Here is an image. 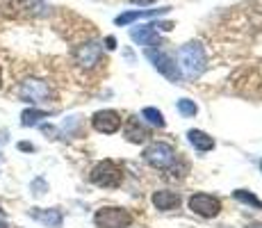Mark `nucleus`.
Returning <instances> with one entry per match:
<instances>
[{
	"label": "nucleus",
	"instance_id": "dca6fc26",
	"mask_svg": "<svg viewBox=\"0 0 262 228\" xmlns=\"http://www.w3.org/2000/svg\"><path fill=\"white\" fill-rule=\"evenodd\" d=\"M43 116H48V114L41 112V110H25L21 114V123L23 126H37L39 119H43Z\"/></svg>",
	"mask_w": 262,
	"mask_h": 228
},
{
	"label": "nucleus",
	"instance_id": "bb28decb",
	"mask_svg": "<svg viewBox=\"0 0 262 228\" xmlns=\"http://www.w3.org/2000/svg\"><path fill=\"white\" fill-rule=\"evenodd\" d=\"M260 167H262V162H260Z\"/></svg>",
	"mask_w": 262,
	"mask_h": 228
},
{
	"label": "nucleus",
	"instance_id": "9b49d317",
	"mask_svg": "<svg viewBox=\"0 0 262 228\" xmlns=\"http://www.w3.org/2000/svg\"><path fill=\"white\" fill-rule=\"evenodd\" d=\"M171 7H162V9H139V12H125V14H119L117 18H114V23L117 25H128L133 21H137V18H144V16H160V14H167Z\"/></svg>",
	"mask_w": 262,
	"mask_h": 228
},
{
	"label": "nucleus",
	"instance_id": "a878e982",
	"mask_svg": "<svg viewBox=\"0 0 262 228\" xmlns=\"http://www.w3.org/2000/svg\"><path fill=\"white\" fill-rule=\"evenodd\" d=\"M0 85H3V69H0Z\"/></svg>",
	"mask_w": 262,
	"mask_h": 228
},
{
	"label": "nucleus",
	"instance_id": "0eeeda50",
	"mask_svg": "<svg viewBox=\"0 0 262 228\" xmlns=\"http://www.w3.org/2000/svg\"><path fill=\"white\" fill-rule=\"evenodd\" d=\"M18 94L28 103H46L50 98V87L43 80H25L21 89H18Z\"/></svg>",
	"mask_w": 262,
	"mask_h": 228
},
{
	"label": "nucleus",
	"instance_id": "cd10ccee",
	"mask_svg": "<svg viewBox=\"0 0 262 228\" xmlns=\"http://www.w3.org/2000/svg\"><path fill=\"white\" fill-rule=\"evenodd\" d=\"M0 158H3V155H0Z\"/></svg>",
	"mask_w": 262,
	"mask_h": 228
},
{
	"label": "nucleus",
	"instance_id": "412c9836",
	"mask_svg": "<svg viewBox=\"0 0 262 228\" xmlns=\"http://www.w3.org/2000/svg\"><path fill=\"white\" fill-rule=\"evenodd\" d=\"M18 149H21V151H34V146L28 144V141H21V144H18Z\"/></svg>",
	"mask_w": 262,
	"mask_h": 228
},
{
	"label": "nucleus",
	"instance_id": "1a4fd4ad",
	"mask_svg": "<svg viewBox=\"0 0 262 228\" xmlns=\"http://www.w3.org/2000/svg\"><path fill=\"white\" fill-rule=\"evenodd\" d=\"M100 46L96 44V42H89V44H82V46H78L75 48V59H78V64L80 67H84V69H92L96 67V64L100 62Z\"/></svg>",
	"mask_w": 262,
	"mask_h": 228
},
{
	"label": "nucleus",
	"instance_id": "b1692460",
	"mask_svg": "<svg viewBox=\"0 0 262 228\" xmlns=\"http://www.w3.org/2000/svg\"><path fill=\"white\" fill-rule=\"evenodd\" d=\"M246 228H262V224H249Z\"/></svg>",
	"mask_w": 262,
	"mask_h": 228
},
{
	"label": "nucleus",
	"instance_id": "f03ea898",
	"mask_svg": "<svg viewBox=\"0 0 262 228\" xmlns=\"http://www.w3.org/2000/svg\"><path fill=\"white\" fill-rule=\"evenodd\" d=\"M89 180L98 187H110V190H112V187H119L121 182H123V171H121L112 160H105V162H98L92 169Z\"/></svg>",
	"mask_w": 262,
	"mask_h": 228
},
{
	"label": "nucleus",
	"instance_id": "423d86ee",
	"mask_svg": "<svg viewBox=\"0 0 262 228\" xmlns=\"http://www.w3.org/2000/svg\"><path fill=\"white\" fill-rule=\"evenodd\" d=\"M189 210L194 215L210 219V217H216L221 212V203H219V199H214L210 194H194V196H189Z\"/></svg>",
	"mask_w": 262,
	"mask_h": 228
},
{
	"label": "nucleus",
	"instance_id": "7ed1b4c3",
	"mask_svg": "<svg viewBox=\"0 0 262 228\" xmlns=\"http://www.w3.org/2000/svg\"><path fill=\"white\" fill-rule=\"evenodd\" d=\"M98 228H128L133 224V215L123 208H100L94 215Z\"/></svg>",
	"mask_w": 262,
	"mask_h": 228
},
{
	"label": "nucleus",
	"instance_id": "393cba45",
	"mask_svg": "<svg viewBox=\"0 0 262 228\" xmlns=\"http://www.w3.org/2000/svg\"><path fill=\"white\" fill-rule=\"evenodd\" d=\"M0 228H7V224H5V221H3V219H0Z\"/></svg>",
	"mask_w": 262,
	"mask_h": 228
},
{
	"label": "nucleus",
	"instance_id": "2eb2a0df",
	"mask_svg": "<svg viewBox=\"0 0 262 228\" xmlns=\"http://www.w3.org/2000/svg\"><path fill=\"white\" fill-rule=\"evenodd\" d=\"M142 116L146 121H148L150 126H158V128H164V116H162V112L160 110H155V108H146L144 112H142Z\"/></svg>",
	"mask_w": 262,
	"mask_h": 228
},
{
	"label": "nucleus",
	"instance_id": "9d476101",
	"mask_svg": "<svg viewBox=\"0 0 262 228\" xmlns=\"http://www.w3.org/2000/svg\"><path fill=\"white\" fill-rule=\"evenodd\" d=\"M30 217L37 221H41V224H46L50 228H59L62 226V212L55 210V208H48V210H41V208H32L30 210Z\"/></svg>",
	"mask_w": 262,
	"mask_h": 228
},
{
	"label": "nucleus",
	"instance_id": "f3484780",
	"mask_svg": "<svg viewBox=\"0 0 262 228\" xmlns=\"http://www.w3.org/2000/svg\"><path fill=\"white\" fill-rule=\"evenodd\" d=\"M235 199L242 201V203H249V205H253V208H262L260 203V199L255 194H251V192H246V190H237L235 192Z\"/></svg>",
	"mask_w": 262,
	"mask_h": 228
},
{
	"label": "nucleus",
	"instance_id": "a211bd4d",
	"mask_svg": "<svg viewBox=\"0 0 262 228\" xmlns=\"http://www.w3.org/2000/svg\"><path fill=\"white\" fill-rule=\"evenodd\" d=\"M178 112L183 114V116H194L196 112H199V108H196L194 100L183 98V100H178Z\"/></svg>",
	"mask_w": 262,
	"mask_h": 228
},
{
	"label": "nucleus",
	"instance_id": "f8f14e48",
	"mask_svg": "<svg viewBox=\"0 0 262 228\" xmlns=\"http://www.w3.org/2000/svg\"><path fill=\"white\" fill-rule=\"evenodd\" d=\"M153 205L158 208V210H173V208L180 205V196L176 194V192H155L153 194Z\"/></svg>",
	"mask_w": 262,
	"mask_h": 228
},
{
	"label": "nucleus",
	"instance_id": "5701e85b",
	"mask_svg": "<svg viewBox=\"0 0 262 228\" xmlns=\"http://www.w3.org/2000/svg\"><path fill=\"white\" fill-rule=\"evenodd\" d=\"M105 44H107V48H114V44H117V42H114V37H107V39H105Z\"/></svg>",
	"mask_w": 262,
	"mask_h": 228
},
{
	"label": "nucleus",
	"instance_id": "aec40b11",
	"mask_svg": "<svg viewBox=\"0 0 262 228\" xmlns=\"http://www.w3.org/2000/svg\"><path fill=\"white\" fill-rule=\"evenodd\" d=\"M48 190V185H46V180H41V178H37L32 182V194L34 196H39V194H43V192Z\"/></svg>",
	"mask_w": 262,
	"mask_h": 228
},
{
	"label": "nucleus",
	"instance_id": "6e6552de",
	"mask_svg": "<svg viewBox=\"0 0 262 228\" xmlns=\"http://www.w3.org/2000/svg\"><path fill=\"white\" fill-rule=\"evenodd\" d=\"M92 126L98 130V133L112 135L121 128V116L114 112V110H100V112H96L92 116Z\"/></svg>",
	"mask_w": 262,
	"mask_h": 228
},
{
	"label": "nucleus",
	"instance_id": "ddd939ff",
	"mask_svg": "<svg viewBox=\"0 0 262 228\" xmlns=\"http://www.w3.org/2000/svg\"><path fill=\"white\" fill-rule=\"evenodd\" d=\"M130 37H133V42H137V44H142V46H148V44H155V42H158V32H155L153 25L133 28V30H130Z\"/></svg>",
	"mask_w": 262,
	"mask_h": 228
},
{
	"label": "nucleus",
	"instance_id": "20e7f679",
	"mask_svg": "<svg viewBox=\"0 0 262 228\" xmlns=\"http://www.w3.org/2000/svg\"><path fill=\"white\" fill-rule=\"evenodd\" d=\"M146 57H148L150 64H153V67L158 69L164 78H169L171 82H178V80H180V69L176 67V62L169 57L167 53L155 50V48H148V50H146Z\"/></svg>",
	"mask_w": 262,
	"mask_h": 228
},
{
	"label": "nucleus",
	"instance_id": "4468645a",
	"mask_svg": "<svg viewBox=\"0 0 262 228\" xmlns=\"http://www.w3.org/2000/svg\"><path fill=\"white\" fill-rule=\"evenodd\" d=\"M187 137H189L191 146L199 151H212L214 149V139L210 135H205L203 130H189Z\"/></svg>",
	"mask_w": 262,
	"mask_h": 228
},
{
	"label": "nucleus",
	"instance_id": "6ab92c4d",
	"mask_svg": "<svg viewBox=\"0 0 262 228\" xmlns=\"http://www.w3.org/2000/svg\"><path fill=\"white\" fill-rule=\"evenodd\" d=\"M146 137H148V135H146V133H144V130H142V128H139V130H137V126H133V128H130V130H128V139H130V141H144V139H146Z\"/></svg>",
	"mask_w": 262,
	"mask_h": 228
},
{
	"label": "nucleus",
	"instance_id": "39448f33",
	"mask_svg": "<svg viewBox=\"0 0 262 228\" xmlns=\"http://www.w3.org/2000/svg\"><path fill=\"white\" fill-rule=\"evenodd\" d=\"M144 160L148 162L150 167H158V169H167L171 162L176 160V151L171 149L169 144H162V141H158V144H150L148 149L144 151Z\"/></svg>",
	"mask_w": 262,
	"mask_h": 228
},
{
	"label": "nucleus",
	"instance_id": "f257e3e1",
	"mask_svg": "<svg viewBox=\"0 0 262 228\" xmlns=\"http://www.w3.org/2000/svg\"><path fill=\"white\" fill-rule=\"evenodd\" d=\"M178 59H180V69H183L185 78H189V80L199 78L205 71V53H203V46L199 42L185 44L178 50Z\"/></svg>",
	"mask_w": 262,
	"mask_h": 228
},
{
	"label": "nucleus",
	"instance_id": "4be33fe9",
	"mask_svg": "<svg viewBox=\"0 0 262 228\" xmlns=\"http://www.w3.org/2000/svg\"><path fill=\"white\" fill-rule=\"evenodd\" d=\"M130 3H135V5H153L155 0H130Z\"/></svg>",
	"mask_w": 262,
	"mask_h": 228
}]
</instances>
